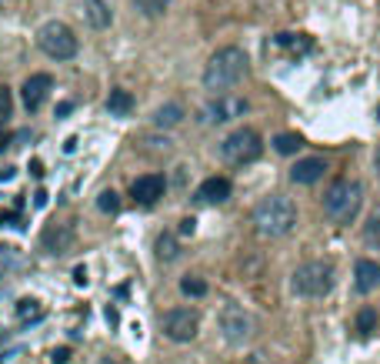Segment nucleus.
Returning a JSON list of instances; mask_svg holds the SVG:
<instances>
[{"label": "nucleus", "instance_id": "f257e3e1", "mask_svg": "<svg viewBox=\"0 0 380 364\" xmlns=\"http://www.w3.org/2000/svg\"><path fill=\"white\" fill-rule=\"evenodd\" d=\"M250 70V60L240 47H220L210 54L204 67V87L210 94H227L230 87H237L240 80L247 77Z\"/></svg>", "mask_w": 380, "mask_h": 364}, {"label": "nucleus", "instance_id": "f03ea898", "mask_svg": "<svg viewBox=\"0 0 380 364\" xmlns=\"http://www.w3.org/2000/svg\"><path fill=\"white\" fill-rule=\"evenodd\" d=\"M254 228L261 237H287L297 228V204L283 194H271L254 208Z\"/></svg>", "mask_w": 380, "mask_h": 364}, {"label": "nucleus", "instance_id": "7ed1b4c3", "mask_svg": "<svg viewBox=\"0 0 380 364\" xmlns=\"http://www.w3.org/2000/svg\"><path fill=\"white\" fill-rule=\"evenodd\" d=\"M364 208V188L360 181H334L324 194V214L334 224H354Z\"/></svg>", "mask_w": 380, "mask_h": 364}, {"label": "nucleus", "instance_id": "20e7f679", "mask_svg": "<svg viewBox=\"0 0 380 364\" xmlns=\"http://www.w3.org/2000/svg\"><path fill=\"white\" fill-rule=\"evenodd\" d=\"M334 264L330 261H307L293 271L291 291L297 298H327L334 291Z\"/></svg>", "mask_w": 380, "mask_h": 364}, {"label": "nucleus", "instance_id": "39448f33", "mask_svg": "<svg viewBox=\"0 0 380 364\" xmlns=\"http://www.w3.org/2000/svg\"><path fill=\"white\" fill-rule=\"evenodd\" d=\"M261 154H264V141L254 127H237V131H230L227 137L220 141V157H224L227 164H237V167L254 164Z\"/></svg>", "mask_w": 380, "mask_h": 364}, {"label": "nucleus", "instance_id": "423d86ee", "mask_svg": "<svg viewBox=\"0 0 380 364\" xmlns=\"http://www.w3.org/2000/svg\"><path fill=\"white\" fill-rule=\"evenodd\" d=\"M37 47L44 50L50 60H70L77 57V33L67 27L64 21H47L40 31H37Z\"/></svg>", "mask_w": 380, "mask_h": 364}, {"label": "nucleus", "instance_id": "0eeeda50", "mask_svg": "<svg viewBox=\"0 0 380 364\" xmlns=\"http://www.w3.org/2000/svg\"><path fill=\"white\" fill-rule=\"evenodd\" d=\"M217 328H220V338L234 348H244V344L254 341L257 334V321L250 311H244L240 304H227V308L217 314Z\"/></svg>", "mask_w": 380, "mask_h": 364}, {"label": "nucleus", "instance_id": "6e6552de", "mask_svg": "<svg viewBox=\"0 0 380 364\" xmlns=\"http://www.w3.org/2000/svg\"><path fill=\"white\" fill-rule=\"evenodd\" d=\"M247 97H234V94H214V100L207 104V107H200V124L204 127H214V124H230L237 121V117H244L247 114Z\"/></svg>", "mask_w": 380, "mask_h": 364}, {"label": "nucleus", "instance_id": "1a4fd4ad", "mask_svg": "<svg viewBox=\"0 0 380 364\" xmlns=\"http://www.w3.org/2000/svg\"><path fill=\"white\" fill-rule=\"evenodd\" d=\"M161 331L167 341L187 344V341H194L197 331H200V318H197V311H190V308H174L161 318Z\"/></svg>", "mask_w": 380, "mask_h": 364}, {"label": "nucleus", "instance_id": "9d476101", "mask_svg": "<svg viewBox=\"0 0 380 364\" xmlns=\"http://www.w3.org/2000/svg\"><path fill=\"white\" fill-rule=\"evenodd\" d=\"M163 191H167V181L161 174H143L131 184V198L137 204H143V208H151V204H157L163 198Z\"/></svg>", "mask_w": 380, "mask_h": 364}, {"label": "nucleus", "instance_id": "9b49d317", "mask_svg": "<svg viewBox=\"0 0 380 364\" xmlns=\"http://www.w3.org/2000/svg\"><path fill=\"white\" fill-rule=\"evenodd\" d=\"M50 90H54V77H50V74H31V77L23 80V87H21L23 107H27V111H37V107L47 100Z\"/></svg>", "mask_w": 380, "mask_h": 364}, {"label": "nucleus", "instance_id": "f8f14e48", "mask_svg": "<svg viewBox=\"0 0 380 364\" xmlns=\"http://www.w3.org/2000/svg\"><path fill=\"white\" fill-rule=\"evenodd\" d=\"M74 241H77V234H74V228L70 224H50L44 231V237H40V244H44V251L47 254H67L70 247H74Z\"/></svg>", "mask_w": 380, "mask_h": 364}, {"label": "nucleus", "instance_id": "ddd939ff", "mask_svg": "<svg viewBox=\"0 0 380 364\" xmlns=\"http://www.w3.org/2000/svg\"><path fill=\"white\" fill-rule=\"evenodd\" d=\"M327 174V161L324 157H300L291 167V181L293 184H317Z\"/></svg>", "mask_w": 380, "mask_h": 364}, {"label": "nucleus", "instance_id": "4468645a", "mask_svg": "<svg viewBox=\"0 0 380 364\" xmlns=\"http://www.w3.org/2000/svg\"><path fill=\"white\" fill-rule=\"evenodd\" d=\"M80 14H84V21L94 31H107L110 23H114V11H110L107 0H80Z\"/></svg>", "mask_w": 380, "mask_h": 364}, {"label": "nucleus", "instance_id": "2eb2a0df", "mask_svg": "<svg viewBox=\"0 0 380 364\" xmlns=\"http://www.w3.org/2000/svg\"><path fill=\"white\" fill-rule=\"evenodd\" d=\"M354 287H357L360 294L377 291V287H380V264H377V261H370V257L357 261V267H354Z\"/></svg>", "mask_w": 380, "mask_h": 364}, {"label": "nucleus", "instance_id": "dca6fc26", "mask_svg": "<svg viewBox=\"0 0 380 364\" xmlns=\"http://www.w3.org/2000/svg\"><path fill=\"white\" fill-rule=\"evenodd\" d=\"M200 204H224L230 198V181L227 177H207L194 194Z\"/></svg>", "mask_w": 380, "mask_h": 364}, {"label": "nucleus", "instance_id": "f3484780", "mask_svg": "<svg viewBox=\"0 0 380 364\" xmlns=\"http://www.w3.org/2000/svg\"><path fill=\"white\" fill-rule=\"evenodd\" d=\"M153 127H157V131H170V127H177V124L184 121V107H180V104H174V100H170V104H161V107H157V111H153Z\"/></svg>", "mask_w": 380, "mask_h": 364}, {"label": "nucleus", "instance_id": "a211bd4d", "mask_svg": "<svg viewBox=\"0 0 380 364\" xmlns=\"http://www.w3.org/2000/svg\"><path fill=\"white\" fill-rule=\"evenodd\" d=\"M134 111V94L124 87H114L107 97V114L110 117H127Z\"/></svg>", "mask_w": 380, "mask_h": 364}, {"label": "nucleus", "instance_id": "6ab92c4d", "mask_svg": "<svg viewBox=\"0 0 380 364\" xmlns=\"http://www.w3.org/2000/svg\"><path fill=\"white\" fill-rule=\"evenodd\" d=\"M153 251H157V261L170 264V261H177V257H180V244H177L174 234H161V237L153 241Z\"/></svg>", "mask_w": 380, "mask_h": 364}, {"label": "nucleus", "instance_id": "aec40b11", "mask_svg": "<svg viewBox=\"0 0 380 364\" xmlns=\"http://www.w3.org/2000/svg\"><path fill=\"white\" fill-rule=\"evenodd\" d=\"M300 147H304V137H300V134H293V131H283V134H277V137H273V151H277V154H283V157L297 154Z\"/></svg>", "mask_w": 380, "mask_h": 364}, {"label": "nucleus", "instance_id": "412c9836", "mask_svg": "<svg viewBox=\"0 0 380 364\" xmlns=\"http://www.w3.org/2000/svg\"><path fill=\"white\" fill-rule=\"evenodd\" d=\"M277 47L291 50V54H307L314 44H310V37H304V33H277Z\"/></svg>", "mask_w": 380, "mask_h": 364}, {"label": "nucleus", "instance_id": "4be33fe9", "mask_svg": "<svg viewBox=\"0 0 380 364\" xmlns=\"http://www.w3.org/2000/svg\"><path fill=\"white\" fill-rule=\"evenodd\" d=\"M364 244H367L370 251H380V210H374L364 224Z\"/></svg>", "mask_w": 380, "mask_h": 364}, {"label": "nucleus", "instance_id": "5701e85b", "mask_svg": "<svg viewBox=\"0 0 380 364\" xmlns=\"http://www.w3.org/2000/svg\"><path fill=\"white\" fill-rule=\"evenodd\" d=\"M180 294H187V298H204L207 294V281L197 274H187L180 277Z\"/></svg>", "mask_w": 380, "mask_h": 364}, {"label": "nucleus", "instance_id": "b1692460", "mask_svg": "<svg viewBox=\"0 0 380 364\" xmlns=\"http://www.w3.org/2000/svg\"><path fill=\"white\" fill-rule=\"evenodd\" d=\"M134 7H137L143 17H161V14L170 7V0H134Z\"/></svg>", "mask_w": 380, "mask_h": 364}, {"label": "nucleus", "instance_id": "393cba45", "mask_svg": "<svg viewBox=\"0 0 380 364\" xmlns=\"http://www.w3.org/2000/svg\"><path fill=\"white\" fill-rule=\"evenodd\" d=\"M17 314H21L23 321H40L44 318V308H40L33 298H23L21 304H17Z\"/></svg>", "mask_w": 380, "mask_h": 364}, {"label": "nucleus", "instance_id": "a878e982", "mask_svg": "<svg viewBox=\"0 0 380 364\" xmlns=\"http://www.w3.org/2000/svg\"><path fill=\"white\" fill-rule=\"evenodd\" d=\"M357 331H360V334L377 331V311H374V308L357 311Z\"/></svg>", "mask_w": 380, "mask_h": 364}, {"label": "nucleus", "instance_id": "bb28decb", "mask_svg": "<svg viewBox=\"0 0 380 364\" xmlns=\"http://www.w3.org/2000/svg\"><path fill=\"white\" fill-rule=\"evenodd\" d=\"M97 208L104 210V214H117V210H120L117 191H100V194H97Z\"/></svg>", "mask_w": 380, "mask_h": 364}, {"label": "nucleus", "instance_id": "cd10ccee", "mask_svg": "<svg viewBox=\"0 0 380 364\" xmlns=\"http://www.w3.org/2000/svg\"><path fill=\"white\" fill-rule=\"evenodd\" d=\"M11 114H13V94L7 84H0V124H7Z\"/></svg>", "mask_w": 380, "mask_h": 364}, {"label": "nucleus", "instance_id": "c85d7f7f", "mask_svg": "<svg viewBox=\"0 0 380 364\" xmlns=\"http://www.w3.org/2000/svg\"><path fill=\"white\" fill-rule=\"evenodd\" d=\"M143 144H147V151H157V154H161V151L167 154V151L174 147V141H167V137H163V141H157V137H147Z\"/></svg>", "mask_w": 380, "mask_h": 364}, {"label": "nucleus", "instance_id": "c756f323", "mask_svg": "<svg viewBox=\"0 0 380 364\" xmlns=\"http://www.w3.org/2000/svg\"><path fill=\"white\" fill-rule=\"evenodd\" d=\"M50 361H54V364H67V361H70V348H54V351H50Z\"/></svg>", "mask_w": 380, "mask_h": 364}, {"label": "nucleus", "instance_id": "7c9ffc66", "mask_svg": "<svg viewBox=\"0 0 380 364\" xmlns=\"http://www.w3.org/2000/svg\"><path fill=\"white\" fill-rule=\"evenodd\" d=\"M194 231H197V221H194V218H184V221H180V234H184V237H190Z\"/></svg>", "mask_w": 380, "mask_h": 364}, {"label": "nucleus", "instance_id": "2f4dec72", "mask_svg": "<svg viewBox=\"0 0 380 364\" xmlns=\"http://www.w3.org/2000/svg\"><path fill=\"white\" fill-rule=\"evenodd\" d=\"M74 281H77V284H87V267H84V264L74 267Z\"/></svg>", "mask_w": 380, "mask_h": 364}, {"label": "nucleus", "instance_id": "473e14b6", "mask_svg": "<svg viewBox=\"0 0 380 364\" xmlns=\"http://www.w3.org/2000/svg\"><path fill=\"white\" fill-rule=\"evenodd\" d=\"M13 174H17L13 167H0V184H7V181H13Z\"/></svg>", "mask_w": 380, "mask_h": 364}, {"label": "nucleus", "instance_id": "72a5a7b5", "mask_svg": "<svg viewBox=\"0 0 380 364\" xmlns=\"http://www.w3.org/2000/svg\"><path fill=\"white\" fill-rule=\"evenodd\" d=\"M33 204H37V208H44V204H47V191H37V194H33Z\"/></svg>", "mask_w": 380, "mask_h": 364}, {"label": "nucleus", "instance_id": "f704fd0d", "mask_svg": "<svg viewBox=\"0 0 380 364\" xmlns=\"http://www.w3.org/2000/svg\"><path fill=\"white\" fill-rule=\"evenodd\" d=\"M17 221V214H11V210H0V224H11Z\"/></svg>", "mask_w": 380, "mask_h": 364}, {"label": "nucleus", "instance_id": "c9c22d12", "mask_svg": "<svg viewBox=\"0 0 380 364\" xmlns=\"http://www.w3.org/2000/svg\"><path fill=\"white\" fill-rule=\"evenodd\" d=\"M374 171H377V177H380V147L374 151Z\"/></svg>", "mask_w": 380, "mask_h": 364}, {"label": "nucleus", "instance_id": "e433bc0d", "mask_svg": "<svg viewBox=\"0 0 380 364\" xmlns=\"http://www.w3.org/2000/svg\"><path fill=\"white\" fill-rule=\"evenodd\" d=\"M100 364H114V361H110V358H104V361H100Z\"/></svg>", "mask_w": 380, "mask_h": 364}, {"label": "nucleus", "instance_id": "4c0bfd02", "mask_svg": "<svg viewBox=\"0 0 380 364\" xmlns=\"http://www.w3.org/2000/svg\"><path fill=\"white\" fill-rule=\"evenodd\" d=\"M377 114H380V107H377Z\"/></svg>", "mask_w": 380, "mask_h": 364}]
</instances>
